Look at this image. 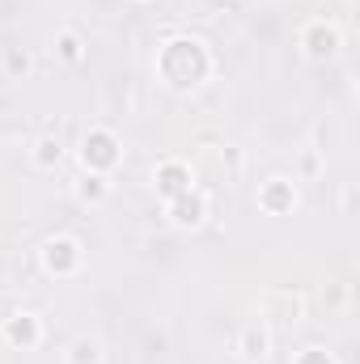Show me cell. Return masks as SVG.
I'll list each match as a JSON object with an SVG mask.
<instances>
[{
    "mask_svg": "<svg viewBox=\"0 0 360 364\" xmlns=\"http://www.w3.org/2000/svg\"><path fill=\"white\" fill-rule=\"evenodd\" d=\"M43 263H47V272H73L81 263V246L73 237H55V242H47Z\"/></svg>",
    "mask_w": 360,
    "mask_h": 364,
    "instance_id": "1",
    "label": "cell"
},
{
    "mask_svg": "<svg viewBox=\"0 0 360 364\" xmlns=\"http://www.w3.org/2000/svg\"><path fill=\"white\" fill-rule=\"evenodd\" d=\"M85 166H97V170H106V166H115L119 161V153H115V136L110 132H93L85 136Z\"/></svg>",
    "mask_w": 360,
    "mask_h": 364,
    "instance_id": "2",
    "label": "cell"
},
{
    "mask_svg": "<svg viewBox=\"0 0 360 364\" xmlns=\"http://www.w3.org/2000/svg\"><path fill=\"white\" fill-rule=\"evenodd\" d=\"M305 51L314 55V60H322V55H335L339 51V30L335 26H309V34H305Z\"/></svg>",
    "mask_w": 360,
    "mask_h": 364,
    "instance_id": "3",
    "label": "cell"
},
{
    "mask_svg": "<svg viewBox=\"0 0 360 364\" xmlns=\"http://www.w3.org/2000/svg\"><path fill=\"white\" fill-rule=\"evenodd\" d=\"M203 195H191V191H182V199L174 203V225H199L203 220Z\"/></svg>",
    "mask_w": 360,
    "mask_h": 364,
    "instance_id": "4",
    "label": "cell"
},
{
    "mask_svg": "<svg viewBox=\"0 0 360 364\" xmlns=\"http://www.w3.org/2000/svg\"><path fill=\"white\" fill-rule=\"evenodd\" d=\"M4 335H9L13 343H34V339H38V322H34V314H13V322L4 326Z\"/></svg>",
    "mask_w": 360,
    "mask_h": 364,
    "instance_id": "5",
    "label": "cell"
},
{
    "mask_svg": "<svg viewBox=\"0 0 360 364\" xmlns=\"http://www.w3.org/2000/svg\"><path fill=\"white\" fill-rule=\"evenodd\" d=\"M268 352V335L259 331V326H246V335H242V356L246 360H259Z\"/></svg>",
    "mask_w": 360,
    "mask_h": 364,
    "instance_id": "6",
    "label": "cell"
},
{
    "mask_svg": "<svg viewBox=\"0 0 360 364\" xmlns=\"http://www.w3.org/2000/svg\"><path fill=\"white\" fill-rule=\"evenodd\" d=\"M182 191H191V186H186V170H182V166H166V170H162V195L174 199Z\"/></svg>",
    "mask_w": 360,
    "mask_h": 364,
    "instance_id": "7",
    "label": "cell"
},
{
    "mask_svg": "<svg viewBox=\"0 0 360 364\" xmlns=\"http://www.w3.org/2000/svg\"><path fill=\"white\" fill-rule=\"evenodd\" d=\"M292 199H297V195H288V182L284 178H271V186L263 191V203H268V208H284V203H292Z\"/></svg>",
    "mask_w": 360,
    "mask_h": 364,
    "instance_id": "8",
    "label": "cell"
},
{
    "mask_svg": "<svg viewBox=\"0 0 360 364\" xmlns=\"http://www.w3.org/2000/svg\"><path fill=\"white\" fill-rule=\"evenodd\" d=\"M34 161H38V166H55V161H60V140H51V136L38 140V144H34Z\"/></svg>",
    "mask_w": 360,
    "mask_h": 364,
    "instance_id": "9",
    "label": "cell"
},
{
    "mask_svg": "<svg viewBox=\"0 0 360 364\" xmlns=\"http://www.w3.org/2000/svg\"><path fill=\"white\" fill-rule=\"evenodd\" d=\"M68 364H97V343H93V339H77Z\"/></svg>",
    "mask_w": 360,
    "mask_h": 364,
    "instance_id": "10",
    "label": "cell"
},
{
    "mask_svg": "<svg viewBox=\"0 0 360 364\" xmlns=\"http://www.w3.org/2000/svg\"><path fill=\"white\" fill-rule=\"evenodd\" d=\"M55 47H60V55H64L68 64H77V60H81V43H77V34H60V38H55Z\"/></svg>",
    "mask_w": 360,
    "mask_h": 364,
    "instance_id": "11",
    "label": "cell"
},
{
    "mask_svg": "<svg viewBox=\"0 0 360 364\" xmlns=\"http://www.w3.org/2000/svg\"><path fill=\"white\" fill-rule=\"evenodd\" d=\"M77 191H81V199H102V195H106V182L102 178H81Z\"/></svg>",
    "mask_w": 360,
    "mask_h": 364,
    "instance_id": "12",
    "label": "cell"
}]
</instances>
